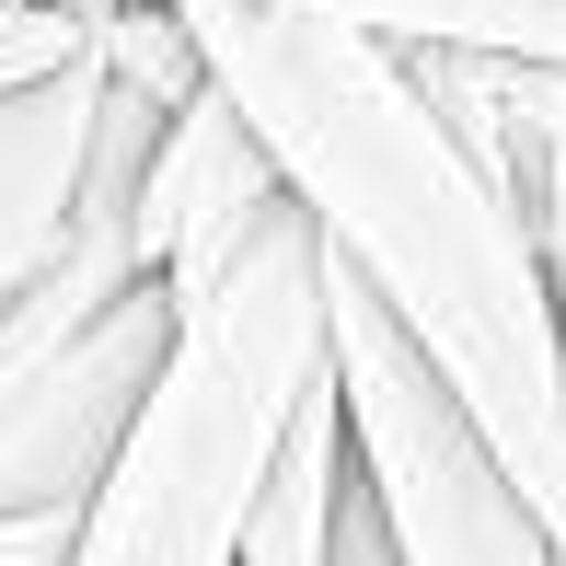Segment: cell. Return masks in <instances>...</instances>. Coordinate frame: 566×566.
Segmentation results:
<instances>
[{"label":"cell","mask_w":566,"mask_h":566,"mask_svg":"<svg viewBox=\"0 0 566 566\" xmlns=\"http://www.w3.org/2000/svg\"><path fill=\"white\" fill-rule=\"evenodd\" d=\"M324 220L277 197L209 277L174 290V358L70 521V566H243L254 485L324 370Z\"/></svg>","instance_id":"cell-2"},{"label":"cell","mask_w":566,"mask_h":566,"mask_svg":"<svg viewBox=\"0 0 566 566\" xmlns=\"http://www.w3.org/2000/svg\"><path fill=\"white\" fill-rule=\"evenodd\" d=\"M0 566H70V521H0Z\"/></svg>","instance_id":"cell-10"},{"label":"cell","mask_w":566,"mask_h":566,"mask_svg":"<svg viewBox=\"0 0 566 566\" xmlns=\"http://www.w3.org/2000/svg\"><path fill=\"white\" fill-rule=\"evenodd\" d=\"M186 12L231 105L266 127L290 197L451 370V394L566 532V301L521 186L474 163L417 59L370 23L290 0H186Z\"/></svg>","instance_id":"cell-1"},{"label":"cell","mask_w":566,"mask_h":566,"mask_svg":"<svg viewBox=\"0 0 566 566\" xmlns=\"http://www.w3.org/2000/svg\"><path fill=\"white\" fill-rule=\"evenodd\" d=\"M336 566H394V532H381L370 485H347V532H336Z\"/></svg>","instance_id":"cell-9"},{"label":"cell","mask_w":566,"mask_h":566,"mask_svg":"<svg viewBox=\"0 0 566 566\" xmlns=\"http://www.w3.org/2000/svg\"><path fill=\"white\" fill-rule=\"evenodd\" d=\"M105 12L116 0H0V93L93 59V46H105Z\"/></svg>","instance_id":"cell-7"},{"label":"cell","mask_w":566,"mask_h":566,"mask_svg":"<svg viewBox=\"0 0 566 566\" xmlns=\"http://www.w3.org/2000/svg\"><path fill=\"white\" fill-rule=\"evenodd\" d=\"M324 347H336L358 485H370L381 532H394V566H566L555 509L509 474L485 417L451 394V370L394 324V301L347 254L324 266Z\"/></svg>","instance_id":"cell-3"},{"label":"cell","mask_w":566,"mask_h":566,"mask_svg":"<svg viewBox=\"0 0 566 566\" xmlns=\"http://www.w3.org/2000/svg\"><path fill=\"white\" fill-rule=\"evenodd\" d=\"M532 220H544V254H555V301H566V93H555V139H544V186H532Z\"/></svg>","instance_id":"cell-8"},{"label":"cell","mask_w":566,"mask_h":566,"mask_svg":"<svg viewBox=\"0 0 566 566\" xmlns=\"http://www.w3.org/2000/svg\"><path fill=\"white\" fill-rule=\"evenodd\" d=\"M277 197H290V174H277L266 127L231 105V82L209 70V82H197L186 105L163 116L150 174H139V254H150V277H163V290L209 277L220 254L277 209Z\"/></svg>","instance_id":"cell-4"},{"label":"cell","mask_w":566,"mask_h":566,"mask_svg":"<svg viewBox=\"0 0 566 566\" xmlns=\"http://www.w3.org/2000/svg\"><path fill=\"white\" fill-rule=\"evenodd\" d=\"M347 485H358V440H347V394H336V347H324L313 394L290 405V440H277L266 485H254L243 566H336V532H347Z\"/></svg>","instance_id":"cell-5"},{"label":"cell","mask_w":566,"mask_h":566,"mask_svg":"<svg viewBox=\"0 0 566 566\" xmlns=\"http://www.w3.org/2000/svg\"><path fill=\"white\" fill-rule=\"evenodd\" d=\"M290 12L370 23L394 46H509V59H555L566 70V0H290Z\"/></svg>","instance_id":"cell-6"}]
</instances>
